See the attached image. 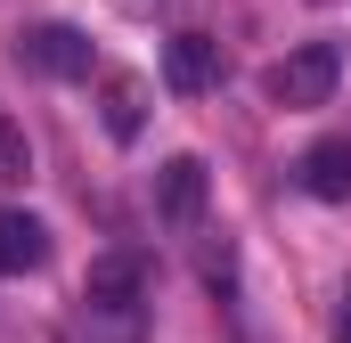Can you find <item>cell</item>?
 Instances as JSON below:
<instances>
[{"instance_id":"30bf717a","label":"cell","mask_w":351,"mask_h":343,"mask_svg":"<svg viewBox=\"0 0 351 343\" xmlns=\"http://www.w3.org/2000/svg\"><path fill=\"white\" fill-rule=\"evenodd\" d=\"M335 343H351V311H343V319H335Z\"/></svg>"},{"instance_id":"6da1fadb","label":"cell","mask_w":351,"mask_h":343,"mask_svg":"<svg viewBox=\"0 0 351 343\" xmlns=\"http://www.w3.org/2000/svg\"><path fill=\"white\" fill-rule=\"evenodd\" d=\"M82 303L98 311V319H114V335L131 343L139 335V303H147V261L139 254H98L82 278Z\"/></svg>"},{"instance_id":"3957f363","label":"cell","mask_w":351,"mask_h":343,"mask_svg":"<svg viewBox=\"0 0 351 343\" xmlns=\"http://www.w3.org/2000/svg\"><path fill=\"white\" fill-rule=\"evenodd\" d=\"M16 58H25L33 74H58V82H82L90 66H98V58H90V33H82V25H33V33L16 41Z\"/></svg>"},{"instance_id":"8992f818","label":"cell","mask_w":351,"mask_h":343,"mask_svg":"<svg viewBox=\"0 0 351 343\" xmlns=\"http://www.w3.org/2000/svg\"><path fill=\"white\" fill-rule=\"evenodd\" d=\"M41 261H49V229H41L33 213L0 204V278H25V270H41Z\"/></svg>"},{"instance_id":"52a82bcc","label":"cell","mask_w":351,"mask_h":343,"mask_svg":"<svg viewBox=\"0 0 351 343\" xmlns=\"http://www.w3.org/2000/svg\"><path fill=\"white\" fill-rule=\"evenodd\" d=\"M98 115H106V131H114V139H139V123H147V82H139V74H106Z\"/></svg>"},{"instance_id":"7a4b0ae2","label":"cell","mask_w":351,"mask_h":343,"mask_svg":"<svg viewBox=\"0 0 351 343\" xmlns=\"http://www.w3.org/2000/svg\"><path fill=\"white\" fill-rule=\"evenodd\" d=\"M335 74H343V49L335 41H302V49H286L262 74V90H269V106H327Z\"/></svg>"},{"instance_id":"5b68a950","label":"cell","mask_w":351,"mask_h":343,"mask_svg":"<svg viewBox=\"0 0 351 343\" xmlns=\"http://www.w3.org/2000/svg\"><path fill=\"white\" fill-rule=\"evenodd\" d=\"M164 82L180 98H196V90L221 82V41H204V33H172V49H164Z\"/></svg>"},{"instance_id":"ba28073f","label":"cell","mask_w":351,"mask_h":343,"mask_svg":"<svg viewBox=\"0 0 351 343\" xmlns=\"http://www.w3.org/2000/svg\"><path fill=\"white\" fill-rule=\"evenodd\" d=\"M302 188H311V196H327V204L351 196V139H319V147L302 156Z\"/></svg>"},{"instance_id":"277c9868","label":"cell","mask_w":351,"mask_h":343,"mask_svg":"<svg viewBox=\"0 0 351 343\" xmlns=\"http://www.w3.org/2000/svg\"><path fill=\"white\" fill-rule=\"evenodd\" d=\"M204 196H213L204 156H172V164L156 172V213H164L172 229H196V221H204Z\"/></svg>"},{"instance_id":"9c48e42d","label":"cell","mask_w":351,"mask_h":343,"mask_svg":"<svg viewBox=\"0 0 351 343\" xmlns=\"http://www.w3.org/2000/svg\"><path fill=\"white\" fill-rule=\"evenodd\" d=\"M16 180H33V139L16 115H0V188H16Z\"/></svg>"}]
</instances>
